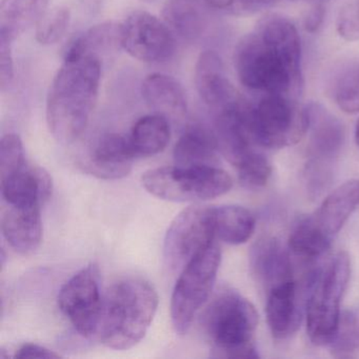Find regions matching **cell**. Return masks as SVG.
<instances>
[{
    "instance_id": "39",
    "label": "cell",
    "mask_w": 359,
    "mask_h": 359,
    "mask_svg": "<svg viewBox=\"0 0 359 359\" xmlns=\"http://www.w3.org/2000/svg\"><path fill=\"white\" fill-rule=\"evenodd\" d=\"M83 3L85 4L86 7H88L90 11H97L102 0H83Z\"/></svg>"
},
{
    "instance_id": "15",
    "label": "cell",
    "mask_w": 359,
    "mask_h": 359,
    "mask_svg": "<svg viewBox=\"0 0 359 359\" xmlns=\"http://www.w3.org/2000/svg\"><path fill=\"white\" fill-rule=\"evenodd\" d=\"M266 320L276 339H287L297 332L302 319L299 287L295 279L266 292Z\"/></svg>"
},
{
    "instance_id": "12",
    "label": "cell",
    "mask_w": 359,
    "mask_h": 359,
    "mask_svg": "<svg viewBox=\"0 0 359 359\" xmlns=\"http://www.w3.org/2000/svg\"><path fill=\"white\" fill-rule=\"evenodd\" d=\"M121 45L132 57L156 64L173 55L175 39L163 20L148 12L134 11L121 22Z\"/></svg>"
},
{
    "instance_id": "42",
    "label": "cell",
    "mask_w": 359,
    "mask_h": 359,
    "mask_svg": "<svg viewBox=\"0 0 359 359\" xmlns=\"http://www.w3.org/2000/svg\"><path fill=\"white\" fill-rule=\"evenodd\" d=\"M142 1H154V0H142Z\"/></svg>"
},
{
    "instance_id": "10",
    "label": "cell",
    "mask_w": 359,
    "mask_h": 359,
    "mask_svg": "<svg viewBox=\"0 0 359 359\" xmlns=\"http://www.w3.org/2000/svg\"><path fill=\"white\" fill-rule=\"evenodd\" d=\"M211 208L189 207L176 216L165 234L163 257L172 271H182L203 249L215 241Z\"/></svg>"
},
{
    "instance_id": "6",
    "label": "cell",
    "mask_w": 359,
    "mask_h": 359,
    "mask_svg": "<svg viewBox=\"0 0 359 359\" xmlns=\"http://www.w3.org/2000/svg\"><path fill=\"white\" fill-rule=\"evenodd\" d=\"M142 182L150 194L174 203L216 198L233 187L231 176L218 167L157 168L146 172Z\"/></svg>"
},
{
    "instance_id": "23",
    "label": "cell",
    "mask_w": 359,
    "mask_h": 359,
    "mask_svg": "<svg viewBox=\"0 0 359 359\" xmlns=\"http://www.w3.org/2000/svg\"><path fill=\"white\" fill-rule=\"evenodd\" d=\"M49 0H3L0 4V36L15 41L47 12Z\"/></svg>"
},
{
    "instance_id": "36",
    "label": "cell",
    "mask_w": 359,
    "mask_h": 359,
    "mask_svg": "<svg viewBox=\"0 0 359 359\" xmlns=\"http://www.w3.org/2000/svg\"><path fill=\"white\" fill-rule=\"evenodd\" d=\"M15 358H60V355L36 344H25L16 350Z\"/></svg>"
},
{
    "instance_id": "28",
    "label": "cell",
    "mask_w": 359,
    "mask_h": 359,
    "mask_svg": "<svg viewBox=\"0 0 359 359\" xmlns=\"http://www.w3.org/2000/svg\"><path fill=\"white\" fill-rule=\"evenodd\" d=\"M330 346L338 357L348 356L359 350V306L340 315L337 332Z\"/></svg>"
},
{
    "instance_id": "7",
    "label": "cell",
    "mask_w": 359,
    "mask_h": 359,
    "mask_svg": "<svg viewBox=\"0 0 359 359\" xmlns=\"http://www.w3.org/2000/svg\"><path fill=\"white\" fill-rule=\"evenodd\" d=\"M249 127L260 148H287L299 142L308 132V110L298 104L297 98L266 94L250 107Z\"/></svg>"
},
{
    "instance_id": "1",
    "label": "cell",
    "mask_w": 359,
    "mask_h": 359,
    "mask_svg": "<svg viewBox=\"0 0 359 359\" xmlns=\"http://www.w3.org/2000/svg\"><path fill=\"white\" fill-rule=\"evenodd\" d=\"M302 43L293 22L279 15L262 20L235 51L239 81L248 89L297 98L302 92Z\"/></svg>"
},
{
    "instance_id": "22",
    "label": "cell",
    "mask_w": 359,
    "mask_h": 359,
    "mask_svg": "<svg viewBox=\"0 0 359 359\" xmlns=\"http://www.w3.org/2000/svg\"><path fill=\"white\" fill-rule=\"evenodd\" d=\"M211 218L216 238L229 245L247 243L255 231V217L241 205L212 207Z\"/></svg>"
},
{
    "instance_id": "11",
    "label": "cell",
    "mask_w": 359,
    "mask_h": 359,
    "mask_svg": "<svg viewBox=\"0 0 359 359\" xmlns=\"http://www.w3.org/2000/svg\"><path fill=\"white\" fill-rule=\"evenodd\" d=\"M57 302L62 314L83 337L95 336L102 304L98 266L89 264L67 281Z\"/></svg>"
},
{
    "instance_id": "35",
    "label": "cell",
    "mask_w": 359,
    "mask_h": 359,
    "mask_svg": "<svg viewBox=\"0 0 359 359\" xmlns=\"http://www.w3.org/2000/svg\"><path fill=\"white\" fill-rule=\"evenodd\" d=\"M276 0H229L226 12L236 16H250L272 7Z\"/></svg>"
},
{
    "instance_id": "41",
    "label": "cell",
    "mask_w": 359,
    "mask_h": 359,
    "mask_svg": "<svg viewBox=\"0 0 359 359\" xmlns=\"http://www.w3.org/2000/svg\"><path fill=\"white\" fill-rule=\"evenodd\" d=\"M310 1H317V3H321V1H327V0H310Z\"/></svg>"
},
{
    "instance_id": "9",
    "label": "cell",
    "mask_w": 359,
    "mask_h": 359,
    "mask_svg": "<svg viewBox=\"0 0 359 359\" xmlns=\"http://www.w3.org/2000/svg\"><path fill=\"white\" fill-rule=\"evenodd\" d=\"M309 116L306 182L314 193L331 182L333 165L344 142V128L339 119L318 104L306 107Z\"/></svg>"
},
{
    "instance_id": "16",
    "label": "cell",
    "mask_w": 359,
    "mask_h": 359,
    "mask_svg": "<svg viewBox=\"0 0 359 359\" xmlns=\"http://www.w3.org/2000/svg\"><path fill=\"white\" fill-rule=\"evenodd\" d=\"M53 191L50 174L27 163L18 171L1 177V193L10 205H43Z\"/></svg>"
},
{
    "instance_id": "2",
    "label": "cell",
    "mask_w": 359,
    "mask_h": 359,
    "mask_svg": "<svg viewBox=\"0 0 359 359\" xmlns=\"http://www.w3.org/2000/svg\"><path fill=\"white\" fill-rule=\"evenodd\" d=\"M102 60L92 55L65 57L47 98V123L54 138L64 144L79 140L97 102Z\"/></svg>"
},
{
    "instance_id": "37",
    "label": "cell",
    "mask_w": 359,
    "mask_h": 359,
    "mask_svg": "<svg viewBox=\"0 0 359 359\" xmlns=\"http://www.w3.org/2000/svg\"><path fill=\"white\" fill-rule=\"evenodd\" d=\"M325 9L321 3L316 4L313 6L308 13H306V18H304V26L308 32L315 33L321 25H323V20H325Z\"/></svg>"
},
{
    "instance_id": "4",
    "label": "cell",
    "mask_w": 359,
    "mask_h": 359,
    "mask_svg": "<svg viewBox=\"0 0 359 359\" xmlns=\"http://www.w3.org/2000/svg\"><path fill=\"white\" fill-rule=\"evenodd\" d=\"M258 325L255 306L234 291L216 296L203 313V325L214 358L256 359L254 335Z\"/></svg>"
},
{
    "instance_id": "38",
    "label": "cell",
    "mask_w": 359,
    "mask_h": 359,
    "mask_svg": "<svg viewBox=\"0 0 359 359\" xmlns=\"http://www.w3.org/2000/svg\"><path fill=\"white\" fill-rule=\"evenodd\" d=\"M198 1H203V4L209 6L210 8L222 10V11H226L229 5V0H198Z\"/></svg>"
},
{
    "instance_id": "17",
    "label": "cell",
    "mask_w": 359,
    "mask_h": 359,
    "mask_svg": "<svg viewBox=\"0 0 359 359\" xmlns=\"http://www.w3.org/2000/svg\"><path fill=\"white\" fill-rule=\"evenodd\" d=\"M41 205H11L1 218L4 237L22 255H31L41 247L43 220Z\"/></svg>"
},
{
    "instance_id": "40",
    "label": "cell",
    "mask_w": 359,
    "mask_h": 359,
    "mask_svg": "<svg viewBox=\"0 0 359 359\" xmlns=\"http://www.w3.org/2000/svg\"><path fill=\"white\" fill-rule=\"evenodd\" d=\"M355 140H356L357 146H359V121L356 125V129H355Z\"/></svg>"
},
{
    "instance_id": "27",
    "label": "cell",
    "mask_w": 359,
    "mask_h": 359,
    "mask_svg": "<svg viewBox=\"0 0 359 359\" xmlns=\"http://www.w3.org/2000/svg\"><path fill=\"white\" fill-rule=\"evenodd\" d=\"M332 238L320 230L313 216L304 218L294 229L289 238V249L304 259L323 256L331 247Z\"/></svg>"
},
{
    "instance_id": "24",
    "label": "cell",
    "mask_w": 359,
    "mask_h": 359,
    "mask_svg": "<svg viewBox=\"0 0 359 359\" xmlns=\"http://www.w3.org/2000/svg\"><path fill=\"white\" fill-rule=\"evenodd\" d=\"M128 136L136 157L153 156L167 148L171 129L167 117L155 113L138 119Z\"/></svg>"
},
{
    "instance_id": "19",
    "label": "cell",
    "mask_w": 359,
    "mask_h": 359,
    "mask_svg": "<svg viewBox=\"0 0 359 359\" xmlns=\"http://www.w3.org/2000/svg\"><path fill=\"white\" fill-rule=\"evenodd\" d=\"M358 205L359 180H348L325 197L313 218L320 230L333 239Z\"/></svg>"
},
{
    "instance_id": "3",
    "label": "cell",
    "mask_w": 359,
    "mask_h": 359,
    "mask_svg": "<svg viewBox=\"0 0 359 359\" xmlns=\"http://www.w3.org/2000/svg\"><path fill=\"white\" fill-rule=\"evenodd\" d=\"M157 306L156 290L146 279H119L102 296L95 337L113 350L133 348L146 336Z\"/></svg>"
},
{
    "instance_id": "31",
    "label": "cell",
    "mask_w": 359,
    "mask_h": 359,
    "mask_svg": "<svg viewBox=\"0 0 359 359\" xmlns=\"http://www.w3.org/2000/svg\"><path fill=\"white\" fill-rule=\"evenodd\" d=\"M241 184L249 189H259L266 186L272 174V168L266 157L257 152L237 168Z\"/></svg>"
},
{
    "instance_id": "29",
    "label": "cell",
    "mask_w": 359,
    "mask_h": 359,
    "mask_svg": "<svg viewBox=\"0 0 359 359\" xmlns=\"http://www.w3.org/2000/svg\"><path fill=\"white\" fill-rule=\"evenodd\" d=\"M337 106L348 114L359 112V65L341 73L333 90Z\"/></svg>"
},
{
    "instance_id": "26",
    "label": "cell",
    "mask_w": 359,
    "mask_h": 359,
    "mask_svg": "<svg viewBox=\"0 0 359 359\" xmlns=\"http://www.w3.org/2000/svg\"><path fill=\"white\" fill-rule=\"evenodd\" d=\"M163 22L174 35L194 41L203 32V18L198 0H169L161 12Z\"/></svg>"
},
{
    "instance_id": "5",
    "label": "cell",
    "mask_w": 359,
    "mask_h": 359,
    "mask_svg": "<svg viewBox=\"0 0 359 359\" xmlns=\"http://www.w3.org/2000/svg\"><path fill=\"white\" fill-rule=\"evenodd\" d=\"M350 275V257L346 252H340L311 279L306 309V332L316 346L331 344L337 332L340 304Z\"/></svg>"
},
{
    "instance_id": "32",
    "label": "cell",
    "mask_w": 359,
    "mask_h": 359,
    "mask_svg": "<svg viewBox=\"0 0 359 359\" xmlns=\"http://www.w3.org/2000/svg\"><path fill=\"white\" fill-rule=\"evenodd\" d=\"M24 144L20 136L10 133L0 142V176L5 177L27 165Z\"/></svg>"
},
{
    "instance_id": "25",
    "label": "cell",
    "mask_w": 359,
    "mask_h": 359,
    "mask_svg": "<svg viewBox=\"0 0 359 359\" xmlns=\"http://www.w3.org/2000/svg\"><path fill=\"white\" fill-rule=\"evenodd\" d=\"M121 49V24L108 22L94 26L69 46L65 57L92 55L102 60V55Z\"/></svg>"
},
{
    "instance_id": "20",
    "label": "cell",
    "mask_w": 359,
    "mask_h": 359,
    "mask_svg": "<svg viewBox=\"0 0 359 359\" xmlns=\"http://www.w3.org/2000/svg\"><path fill=\"white\" fill-rule=\"evenodd\" d=\"M142 97L157 114L165 117H182L187 113L186 92L180 81L163 73H153L144 79Z\"/></svg>"
},
{
    "instance_id": "21",
    "label": "cell",
    "mask_w": 359,
    "mask_h": 359,
    "mask_svg": "<svg viewBox=\"0 0 359 359\" xmlns=\"http://www.w3.org/2000/svg\"><path fill=\"white\" fill-rule=\"evenodd\" d=\"M218 151L215 134L207 128L193 126L176 142L174 161L184 168L217 167Z\"/></svg>"
},
{
    "instance_id": "34",
    "label": "cell",
    "mask_w": 359,
    "mask_h": 359,
    "mask_svg": "<svg viewBox=\"0 0 359 359\" xmlns=\"http://www.w3.org/2000/svg\"><path fill=\"white\" fill-rule=\"evenodd\" d=\"M13 41L0 36V88L5 91L14 79Z\"/></svg>"
},
{
    "instance_id": "8",
    "label": "cell",
    "mask_w": 359,
    "mask_h": 359,
    "mask_svg": "<svg viewBox=\"0 0 359 359\" xmlns=\"http://www.w3.org/2000/svg\"><path fill=\"white\" fill-rule=\"evenodd\" d=\"M222 262L216 241L199 252L182 271L171 302L172 325L176 333H188L201 306L211 295Z\"/></svg>"
},
{
    "instance_id": "18",
    "label": "cell",
    "mask_w": 359,
    "mask_h": 359,
    "mask_svg": "<svg viewBox=\"0 0 359 359\" xmlns=\"http://www.w3.org/2000/svg\"><path fill=\"white\" fill-rule=\"evenodd\" d=\"M250 264L256 280L266 292L294 279L289 253L276 238L258 241L252 248Z\"/></svg>"
},
{
    "instance_id": "30",
    "label": "cell",
    "mask_w": 359,
    "mask_h": 359,
    "mask_svg": "<svg viewBox=\"0 0 359 359\" xmlns=\"http://www.w3.org/2000/svg\"><path fill=\"white\" fill-rule=\"evenodd\" d=\"M70 10L66 7H56L43 14L36 25V41L41 45L50 46L57 43L70 24Z\"/></svg>"
},
{
    "instance_id": "33",
    "label": "cell",
    "mask_w": 359,
    "mask_h": 359,
    "mask_svg": "<svg viewBox=\"0 0 359 359\" xmlns=\"http://www.w3.org/2000/svg\"><path fill=\"white\" fill-rule=\"evenodd\" d=\"M336 29L348 41H359V0H348L337 16Z\"/></svg>"
},
{
    "instance_id": "13",
    "label": "cell",
    "mask_w": 359,
    "mask_h": 359,
    "mask_svg": "<svg viewBox=\"0 0 359 359\" xmlns=\"http://www.w3.org/2000/svg\"><path fill=\"white\" fill-rule=\"evenodd\" d=\"M135 158L129 136L106 134L97 140L83 167L102 180H119L129 175Z\"/></svg>"
},
{
    "instance_id": "14",
    "label": "cell",
    "mask_w": 359,
    "mask_h": 359,
    "mask_svg": "<svg viewBox=\"0 0 359 359\" xmlns=\"http://www.w3.org/2000/svg\"><path fill=\"white\" fill-rule=\"evenodd\" d=\"M194 81L199 95L215 113L243 98L226 76L222 58L216 52L209 50L201 54L195 66Z\"/></svg>"
}]
</instances>
